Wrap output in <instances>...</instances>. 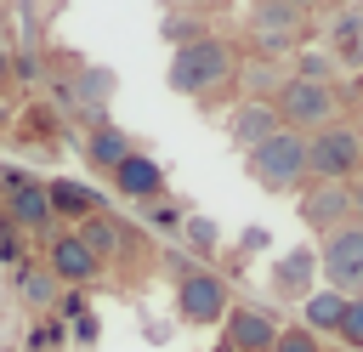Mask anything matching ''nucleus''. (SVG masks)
Masks as SVG:
<instances>
[{"instance_id": "obj_1", "label": "nucleus", "mask_w": 363, "mask_h": 352, "mask_svg": "<svg viewBox=\"0 0 363 352\" xmlns=\"http://www.w3.org/2000/svg\"><path fill=\"white\" fill-rule=\"evenodd\" d=\"M170 91L176 97H210L216 85H227V79H238V57H233V45L227 40H216V34H199V40H182L176 45V57H170Z\"/></svg>"}, {"instance_id": "obj_2", "label": "nucleus", "mask_w": 363, "mask_h": 352, "mask_svg": "<svg viewBox=\"0 0 363 352\" xmlns=\"http://www.w3.org/2000/svg\"><path fill=\"white\" fill-rule=\"evenodd\" d=\"M244 165H250L255 187H267V193H295V187L306 182V136L289 131V125H278L267 142H255V148L244 153Z\"/></svg>"}, {"instance_id": "obj_3", "label": "nucleus", "mask_w": 363, "mask_h": 352, "mask_svg": "<svg viewBox=\"0 0 363 352\" xmlns=\"http://www.w3.org/2000/svg\"><path fill=\"white\" fill-rule=\"evenodd\" d=\"M363 170V131L346 119H329L306 136V176L318 182H346Z\"/></svg>"}, {"instance_id": "obj_4", "label": "nucleus", "mask_w": 363, "mask_h": 352, "mask_svg": "<svg viewBox=\"0 0 363 352\" xmlns=\"http://www.w3.org/2000/svg\"><path fill=\"white\" fill-rule=\"evenodd\" d=\"M335 108H340V97H335L329 79H301V74H295V79L278 85V125H289V131H301V136H312L318 125H329Z\"/></svg>"}, {"instance_id": "obj_5", "label": "nucleus", "mask_w": 363, "mask_h": 352, "mask_svg": "<svg viewBox=\"0 0 363 352\" xmlns=\"http://www.w3.org/2000/svg\"><path fill=\"white\" fill-rule=\"evenodd\" d=\"M318 267H323V278H329L335 295H363V227L346 221V227L323 233Z\"/></svg>"}, {"instance_id": "obj_6", "label": "nucleus", "mask_w": 363, "mask_h": 352, "mask_svg": "<svg viewBox=\"0 0 363 352\" xmlns=\"http://www.w3.org/2000/svg\"><path fill=\"white\" fill-rule=\"evenodd\" d=\"M227 312V284L204 267H187L176 273V318L182 324H221Z\"/></svg>"}, {"instance_id": "obj_7", "label": "nucleus", "mask_w": 363, "mask_h": 352, "mask_svg": "<svg viewBox=\"0 0 363 352\" xmlns=\"http://www.w3.org/2000/svg\"><path fill=\"white\" fill-rule=\"evenodd\" d=\"M301 221H306L312 233L346 227V221H352V193H346V182H312V187L301 193Z\"/></svg>"}, {"instance_id": "obj_8", "label": "nucleus", "mask_w": 363, "mask_h": 352, "mask_svg": "<svg viewBox=\"0 0 363 352\" xmlns=\"http://www.w3.org/2000/svg\"><path fill=\"white\" fill-rule=\"evenodd\" d=\"M250 34L261 40V51H289L301 34V6L295 0H261L250 11Z\"/></svg>"}, {"instance_id": "obj_9", "label": "nucleus", "mask_w": 363, "mask_h": 352, "mask_svg": "<svg viewBox=\"0 0 363 352\" xmlns=\"http://www.w3.org/2000/svg\"><path fill=\"white\" fill-rule=\"evenodd\" d=\"M221 324H227V352H267L278 335V318L267 307H227Z\"/></svg>"}, {"instance_id": "obj_10", "label": "nucleus", "mask_w": 363, "mask_h": 352, "mask_svg": "<svg viewBox=\"0 0 363 352\" xmlns=\"http://www.w3.org/2000/svg\"><path fill=\"white\" fill-rule=\"evenodd\" d=\"M6 221L11 227H23V233H45L51 227V199H45V182H17V187H6Z\"/></svg>"}, {"instance_id": "obj_11", "label": "nucleus", "mask_w": 363, "mask_h": 352, "mask_svg": "<svg viewBox=\"0 0 363 352\" xmlns=\"http://www.w3.org/2000/svg\"><path fill=\"white\" fill-rule=\"evenodd\" d=\"M45 273L57 278V284H91L96 273H102V261L74 238V233H62V238H51V255H45Z\"/></svg>"}, {"instance_id": "obj_12", "label": "nucleus", "mask_w": 363, "mask_h": 352, "mask_svg": "<svg viewBox=\"0 0 363 352\" xmlns=\"http://www.w3.org/2000/svg\"><path fill=\"white\" fill-rule=\"evenodd\" d=\"M108 176H113V187H119L125 199H142V204H153V199L164 193V170H159L147 153H125Z\"/></svg>"}, {"instance_id": "obj_13", "label": "nucleus", "mask_w": 363, "mask_h": 352, "mask_svg": "<svg viewBox=\"0 0 363 352\" xmlns=\"http://www.w3.org/2000/svg\"><path fill=\"white\" fill-rule=\"evenodd\" d=\"M272 131H278V108H272V102H255V97H250L244 108H233V119H227V142L244 148V153H250L255 142H267Z\"/></svg>"}, {"instance_id": "obj_14", "label": "nucleus", "mask_w": 363, "mask_h": 352, "mask_svg": "<svg viewBox=\"0 0 363 352\" xmlns=\"http://www.w3.org/2000/svg\"><path fill=\"white\" fill-rule=\"evenodd\" d=\"M318 278V250H289L272 261V290L278 295H306Z\"/></svg>"}, {"instance_id": "obj_15", "label": "nucleus", "mask_w": 363, "mask_h": 352, "mask_svg": "<svg viewBox=\"0 0 363 352\" xmlns=\"http://www.w3.org/2000/svg\"><path fill=\"white\" fill-rule=\"evenodd\" d=\"M125 153H136V148H130V136H125L119 125H108V119H96V125L85 131V159H91L96 170H113V165H119Z\"/></svg>"}, {"instance_id": "obj_16", "label": "nucleus", "mask_w": 363, "mask_h": 352, "mask_svg": "<svg viewBox=\"0 0 363 352\" xmlns=\"http://www.w3.org/2000/svg\"><path fill=\"white\" fill-rule=\"evenodd\" d=\"M340 307H346V295H335V290H306L301 295V329H312V335H335V324H340Z\"/></svg>"}, {"instance_id": "obj_17", "label": "nucleus", "mask_w": 363, "mask_h": 352, "mask_svg": "<svg viewBox=\"0 0 363 352\" xmlns=\"http://www.w3.org/2000/svg\"><path fill=\"white\" fill-rule=\"evenodd\" d=\"M45 199H51V216L62 210V216H91L102 199H96V187H85V182H68V176H57V182H45Z\"/></svg>"}, {"instance_id": "obj_18", "label": "nucleus", "mask_w": 363, "mask_h": 352, "mask_svg": "<svg viewBox=\"0 0 363 352\" xmlns=\"http://www.w3.org/2000/svg\"><path fill=\"white\" fill-rule=\"evenodd\" d=\"M74 238L102 261V255H113V250H119V221H113V216H102V210H91V216H79V233H74Z\"/></svg>"}, {"instance_id": "obj_19", "label": "nucleus", "mask_w": 363, "mask_h": 352, "mask_svg": "<svg viewBox=\"0 0 363 352\" xmlns=\"http://www.w3.org/2000/svg\"><path fill=\"white\" fill-rule=\"evenodd\" d=\"M57 290H62V284H57L45 267H23V273H17V295H23L28 307H57Z\"/></svg>"}, {"instance_id": "obj_20", "label": "nucleus", "mask_w": 363, "mask_h": 352, "mask_svg": "<svg viewBox=\"0 0 363 352\" xmlns=\"http://www.w3.org/2000/svg\"><path fill=\"white\" fill-rule=\"evenodd\" d=\"M108 97H113V74H108V68H85V74H79V108L96 114Z\"/></svg>"}, {"instance_id": "obj_21", "label": "nucleus", "mask_w": 363, "mask_h": 352, "mask_svg": "<svg viewBox=\"0 0 363 352\" xmlns=\"http://www.w3.org/2000/svg\"><path fill=\"white\" fill-rule=\"evenodd\" d=\"M335 335L346 341V352H363V295H346V307H340V324H335Z\"/></svg>"}, {"instance_id": "obj_22", "label": "nucleus", "mask_w": 363, "mask_h": 352, "mask_svg": "<svg viewBox=\"0 0 363 352\" xmlns=\"http://www.w3.org/2000/svg\"><path fill=\"white\" fill-rule=\"evenodd\" d=\"M267 352H323V341H318L312 329H278Z\"/></svg>"}, {"instance_id": "obj_23", "label": "nucleus", "mask_w": 363, "mask_h": 352, "mask_svg": "<svg viewBox=\"0 0 363 352\" xmlns=\"http://www.w3.org/2000/svg\"><path fill=\"white\" fill-rule=\"evenodd\" d=\"M182 227H187V244H193V250H216V244H221V233H216L210 216H187Z\"/></svg>"}, {"instance_id": "obj_24", "label": "nucleus", "mask_w": 363, "mask_h": 352, "mask_svg": "<svg viewBox=\"0 0 363 352\" xmlns=\"http://www.w3.org/2000/svg\"><path fill=\"white\" fill-rule=\"evenodd\" d=\"M244 85H250V97L261 102V91H267V85H278V74H272V68H244Z\"/></svg>"}, {"instance_id": "obj_25", "label": "nucleus", "mask_w": 363, "mask_h": 352, "mask_svg": "<svg viewBox=\"0 0 363 352\" xmlns=\"http://www.w3.org/2000/svg\"><path fill=\"white\" fill-rule=\"evenodd\" d=\"M74 335H79V341H96V318H91L85 307H74Z\"/></svg>"}, {"instance_id": "obj_26", "label": "nucleus", "mask_w": 363, "mask_h": 352, "mask_svg": "<svg viewBox=\"0 0 363 352\" xmlns=\"http://www.w3.org/2000/svg\"><path fill=\"white\" fill-rule=\"evenodd\" d=\"M346 193H352V221L363 227V182H357V187H346Z\"/></svg>"}, {"instance_id": "obj_27", "label": "nucleus", "mask_w": 363, "mask_h": 352, "mask_svg": "<svg viewBox=\"0 0 363 352\" xmlns=\"http://www.w3.org/2000/svg\"><path fill=\"white\" fill-rule=\"evenodd\" d=\"M6 74H11V62H6V51H0V79H6Z\"/></svg>"}, {"instance_id": "obj_28", "label": "nucleus", "mask_w": 363, "mask_h": 352, "mask_svg": "<svg viewBox=\"0 0 363 352\" xmlns=\"http://www.w3.org/2000/svg\"><path fill=\"white\" fill-rule=\"evenodd\" d=\"M164 6H182V0H164Z\"/></svg>"}]
</instances>
